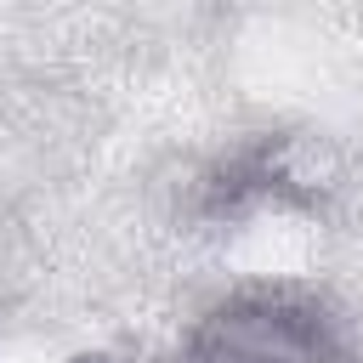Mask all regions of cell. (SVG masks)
I'll use <instances>...</instances> for the list:
<instances>
[{"mask_svg":"<svg viewBox=\"0 0 363 363\" xmlns=\"http://www.w3.org/2000/svg\"><path fill=\"white\" fill-rule=\"evenodd\" d=\"M187 363H363L352 329L306 289H244L199 318Z\"/></svg>","mask_w":363,"mask_h":363,"instance_id":"cell-1","label":"cell"},{"mask_svg":"<svg viewBox=\"0 0 363 363\" xmlns=\"http://www.w3.org/2000/svg\"><path fill=\"white\" fill-rule=\"evenodd\" d=\"M74 363H108V357H74Z\"/></svg>","mask_w":363,"mask_h":363,"instance_id":"cell-2","label":"cell"}]
</instances>
